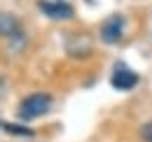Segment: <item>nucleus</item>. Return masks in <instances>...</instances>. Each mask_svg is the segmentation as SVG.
Returning a JSON list of instances; mask_svg holds the SVG:
<instances>
[{
    "instance_id": "obj_1",
    "label": "nucleus",
    "mask_w": 152,
    "mask_h": 142,
    "mask_svg": "<svg viewBox=\"0 0 152 142\" xmlns=\"http://www.w3.org/2000/svg\"><path fill=\"white\" fill-rule=\"evenodd\" d=\"M54 105V96L47 93V91H35V93H28L26 98H21L19 107H17V114H19L21 121H33L45 117Z\"/></svg>"
},
{
    "instance_id": "obj_2",
    "label": "nucleus",
    "mask_w": 152,
    "mask_h": 142,
    "mask_svg": "<svg viewBox=\"0 0 152 142\" xmlns=\"http://www.w3.org/2000/svg\"><path fill=\"white\" fill-rule=\"evenodd\" d=\"M0 28H2V37L7 40V47L12 49V51H21L23 47H26V33H23V28H21L19 19L14 17V14H2V21H0Z\"/></svg>"
},
{
    "instance_id": "obj_3",
    "label": "nucleus",
    "mask_w": 152,
    "mask_h": 142,
    "mask_svg": "<svg viewBox=\"0 0 152 142\" xmlns=\"http://www.w3.org/2000/svg\"><path fill=\"white\" fill-rule=\"evenodd\" d=\"M138 82H140V77H138V72H133L126 63H122V61H117L113 65V72H110V86L117 91H131L138 86Z\"/></svg>"
},
{
    "instance_id": "obj_4",
    "label": "nucleus",
    "mask_w": 152,
    "mask_h": 142,
    "mask_svg": "<svg viewBox=\"0 0 152 142\" xmlns=\"http://www.w3.org/2000/svg\"><path fill=\"white\" fill-rule=\"evenodd\" d=\"M124 23H126L124 14H110L108 19H103V23L98 28L101 42L103 44H119V40L124 35Z\"/></svg>"
},
{
    "instance_id": "obj_5",
    "label": "nucleus",
    "mask_w": 152,
    "mask_h": 142,
    "mask_svg": "<svg viewBox=\"0 0 152 142\" xmlns=\"http://www.w3.org/2000/svg\"><path fill=\"white\" fill-rule=\"evenodd\" d=\"M38 9L52 21H66L75 14L70 2H63V0H38Z\"/></svg>"
},
{
    "instance_id": "obj_6",
    "label": "nucleus",
    "mask_w": 152,
    "mask_h": 142,
    "mask_svg": "<svg viewBox=\"0 0 152 142\" xmlns=\"http://www.w3.org/2000/svg\"><path fill=\"white\" fill-rule=\"evenodd\" d=\"M63 47H66L68 56H73V58H84L87 54H91V37L84 35V33H68Z\"/></svg>"
},
{
    "instance_id": "obj_7",
    "label": "nucleus",
    "mask_w": 152,
    "mask_h": 142,
    "mask_svg": "<svg viewBox=\"0 0 152 142\" xmlns=\"http://www.w3.org/2000/svg\"><path fill=\"white\" fill-rule=\"evenodd\" d=\"M2 130L7 135H12V138H33L35 135L33 128H28L23 124H10V121H2Z\"/></svg>"
},
{
    "instance_id": "obj_8",
    "label": "nucleus",
    "mask_w": 152,
    "mask_h": 142,
    "mask_svg": "<svg viewBox=\"0 0 152 142\" xmlns=\"http://www.w3.org/2000/svg\"><path fill=\"white\" fill-rule=\"evenodd\" d=\"M140 138L145 142H152V121H148V124L140 126Z\"/></svg>"
}]
</instances>
